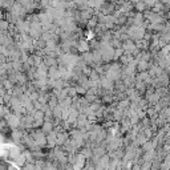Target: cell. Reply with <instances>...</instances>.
Wrapping results in <instances>:
<instances>
[{
    "label": "cell",
    "mask_w": 170,
    "mask_h": 170,
    "mask_svg": "<svg viewBox=\"0 0 170 170\" xmlns=\"http://www.w3.org/2000/svg\"><path fill=\"white\" fill-rule=\"evenodd\" d=\"M80 49L81 50H86L88 49V44L85 41H81V44H80Z\"/></svg>",
    "instance_id": "1"
}]
</instances>
